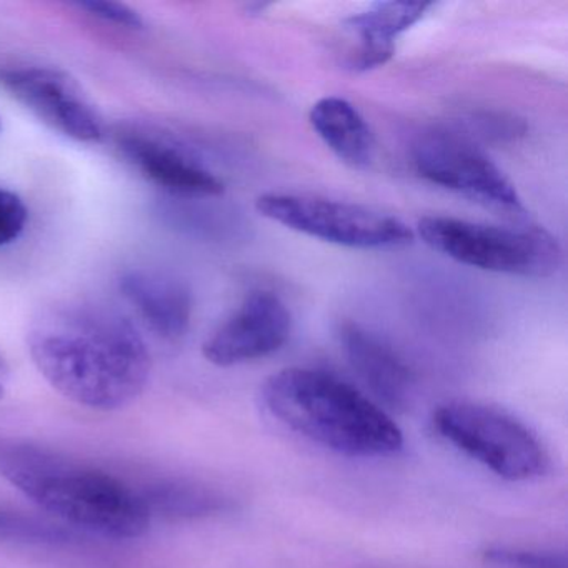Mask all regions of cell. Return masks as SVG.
<instances>
[{"label":"cell","instance_id":"4fadbf2b","mask_svg":"<svg viewBox=\"0 0 568 568\" xmlns=\"http://www.w3.org/2000/svg\"><path fill=\"white\" fill-rule=\"evenodd\" d=\"M430 8L424 2H378L345 19V29L358 41L348 68L365 72L387 64L394 58L397 38L424 19Z\"/></svg>","mask_w":568,"mask_h":568},{"label":"cell","instance_id":"30bf717a","mask_svg":"<svg viewBox=\"0 0 568 568\" xmlns=\"http://www.w3.org/2000/svg\"><path fill=\"white\" fill-rule=\"evenodd\" d=\"M292 314L274 292H251L234 314L205 341L202 354L217 367H234L268 357L287 344Z\"/></svg>","mask_w":568,"mask_h":568},{"label":"cell","instance_id":"7c38bea8","mask_svg":"<svg viewBox=\"0 0 568 568\" xmlns=\"http://www.w3.org/2000/svg\"><path fill=\"white\" fill-rule=\"evenodd\" d=\"M341 344L348 364L378 405L407 407L415 377L404 358L377 334L348 322L341 328Z\"/></svg>","mask_w":568,"mask_h":568},{"label":"cell","instance_id":"5bb4252c","mask_svg":"<svg viewBox=\"0 0 568 568\" xmlns=\"http://www.w3.org/2000/svg\"><path fill=\"white\" fill-rule=\"evenodd\" d=\"M308 122L328 151L348 168L364 171L375 158L371 125L347 99H321L312 105Z\"/></svg>","mask_w":568,"mask_h":568},{"label":"cell","instance_id":"e0dca14e","mask_svg":"<svg viewBox=\"0 0 568 568\" xmlns=\"http://www.w3.org/2000/svg\"><path fill=\"white\" fill-rule=\"evenodd\" d=\"M0 537L19 538L29 541H59L71 540V534L54 525L39 524L31 518L16 517V515L0 514Z\"/></svg>","mask_w":568,"mask_h":568},{"label":"cell","instance_id":"9c48e42d","mask_svg":"<svg viewBox=\"0 0 568 568\" xmlns=\"http://www.w3.org/2000/svg\"><path fill=\"white\" fill-rule=\"evenodd\" d=\"M115 145L142 178L171 194L192 199L224 194L221 178L171 135L129 125L115 134Z\"/></svg>","mask_w":568,"mask_h":568},{"label":"cell","instance_id":"8fae6325","mask_svg":"<svg viewBox=\"0 0 568 568\" xmlns=\"http://www.w3.org/2000/svg\"><path fill=\"white\" fill-rule=\"evenodd\" d=\"M119 291L162 341L179 342L187 335L194 301L181 278L151 268H134L119 278Z\"/></svg>","mask_w":568,"mask_h":568},{"label":"cell","instance_id":"52a82bcc","mask_svg":"<svg viewBox=\"0 0 568 568\" xmlns=\"http://www.w3.org/2000/svg\"><path fill=\"white\" fill-rule=\"evenodd\" d=\"M412 165L424 181L464 195L494 211L520 214V195L510 179L467 135L435 129L412 149Z\"/></svg>","mask_w":568,"mask_h":568},{"label":"cell","instance_id":"ffe728a7","mask_svg":"<svg viewBox=\"0 0 568 568\" xmlns=\"http://www.w3.org/2000/svg\"><path fill=\"white\" fill-rule=\"evenodd\" d=\"M9 377V364L6 361L4 354L0 352V382Z\"/></svg>","mask_w":568,"mask_h":568},{"label":"cell","instance_id":"d6986e66","mask_svg":"<svg viewBox=\"0 0 568 568\" xmlns=\"http://www.w3.org/2000/svg\"><path fill=\"white\" fill-rule=\"evenodd\" d=\"M29 221L28 205L16 192L0 187V247L21 237Z\"/></svg>","mask_w":568,"mask_h":568},{"label":"cell","instance_id":"ac0fdd59","mask_svg":"<svg viewBox=\"0 0 568 568\" xmlns=\"http://www.w3.org/2000/svg\"><path fill=\"white\" fill-rule=\"evenodd\" d=\"M72 8L85 12L91 18L99 19L105 24L118 26V28L132 29V31H141L144 29L145 22L131 6L124 2H111V0H82L74 2Z\"/></svg>","mask_w":568,"mask_h":568},{"label":"cell","instance_id":"44dd1931","mask_svg":"<svg viewBox=\"0 0 568 568\" xmlns=\"http://www.w3.org/2000/svg\"><path fill=\"white\" fill-rule=\"evenodd\" d=\"M4 397V387L0 384V398Z\"/></svg>","mask_w":568,"mask_h":568},{"label":"cell","instance_id":"6da1fadb","mask_svg":"<svg viewBox=\"0 0 568 568\" xmlns=\"http://www.w3.org/2000/svg\"><path fill=\"white\" fill-rule=\"evenodd\" d=\"M28 348L59 394L92 410L132 404L151 375V355L138 328L99 302L45 305L29 324Z\"/></svg>","mask_w":568,"mask_h":568},{"label":"cell","instance_id":"ba28073f","mask_svg":"<svg viewBox=\"0 0 568 568\" xmlns=\"http://www.w3.org/2000/svg\"><path fill=\"white\" fill-rule=\"evenodd\" d=\"M0 88L42 124L81 144L104 138V119L78 79L58 68L0 69Z\"/></svg>","mask_w":568,"mask_h":568},{"label":"cell","instance_id":"3957f363","mask_svg":"<svg viewBox=\"0 0 568 568\" xmlns=\"http://www.w3.org/2000/svg\"><path fill=\"white\" fill-rule=\"evenodd\" d=\"M282 424L348 457H387L404 445L394 418L347 382L314 368H284L262 387Z\"/></svg>","mask_w":568,"mask_h":568},{"label":"cell","instance_id":"8992f818","mask_svg":"<svg viewBox=\"0 0 568 568\" xmlns=\"http://www.w3.org/2000/svg\"><path fill=\"white\" fill-rule=\"evenodd\" d=\"M255 211L275 224L341 247L392 251L415 241V232L394 215L318 195L268 192L255 201Z\"/></svg>","mask_w":568,"mask_h":568},{"label":"cell","instance_id":"5b68a950","mask_svg":"<svg viewBox=\"0 0 568 568\" xmlns=\"http://www.w3.org/2000/svg\"><path fill=\"white\" fill-rule=\"evenodd\" d=\"M440 437L505 480L541 477L550 457L537 435L500 408L474 402L442 405L434 415Z\"/></svg>","mask_w":568,"mask_h":568},{"label":"cell","instance_id":"277c9868","mask_svg":"<svg viewBox=\"0 0 568 568\" xmlns=\"http://www.w3.org/2000/svg\"><path fill=\"white\" fill-rule=\"evenodd\" d=\"M417 234L432 251L480 271L547 278L564 264L560 242L541 227H504L428 215L418 221Z\"/></svg>","mask_w":568,"mask_h":568},{"label":"cell","instance_id":"7a4b0ae2","mask_svg":"<svg viewBox=\"0 0 568 568\" xmlns=\"http://www.w3.org/2000/svg\"><path fill=\"white\" fill-rule=\"evenodd\" d=\"M0 477L72 527L112 538H138L151 527L141 488L34 442L0 438Z\"/></svg>","mask_w":568,"mask_h":568},{"label":"cell","instance_id":"2e32d148","mask_svg":"<svg viewBox=\"0 0 568 568\" xmlns=\"http://www.w3.org/2000/svg\"><path fill=\"white\" fill-rule=\"evenodd\" d=\"M481 555L487 564L498 568H568L565 551L490 547Z\"/></svg>","mask_w":568,"mask_h":568},{"label":"cell","instance_id":"9a60e30c","mask_svg":"<svg viewBox=\"0 0 568 568\" xmlns=\"http://www.w3.org/2000/svg\"><path fill=\"white\" fill-rule=\"evenodd\" d=\"M141 490L152 517L202 518L232 507L231 498L221 491L191 481H155Z\"/></svg>","mask_w":568,"mask_h":568}]
</instances>
